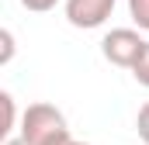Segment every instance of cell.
<instances>
[{
  "mask_svg": "<svg viewBox=\"0 0 149 145\" xmlns=\"http://www.w3.org/2000/svg\"><path fill=\"white\" fill-rule=\"evenodd\" d=\"M0 104H3V128H0V135L10 138V131H14V117H17V110H14V97H10V93H0Z\"/></svg>",
  "mask_w": 149,
  "mask_h": 145,
  "instance_id": "4",
  "label": "cell"
},
{
  "mask_svg": "<svg viewBox=\"0 0 149 145\" xmlns=\"http://www.w3.org/2000/svg\"><path fill=\"white\" fill-rule=\"evenodd\" d=\"M128 14L142 31H149V0H128Z\"/></svg>",
  "mask_w": 149,
  "mask_h": 145,
  "instance_id": "5",
  "label": "cell"
},
{
  "mask_svg": "<svg viewBox=\"0 0 149 145\" xmlns=\"http://www.w3.org/2000/svg\"><path fill=\"white\" fill-rule=\"evenodd\" d=\"M114 3H118V0H66V21H70L73 28H83V31L101 28V24L111 17Z\"/></svg>",
  "mask_w": 149,
  "mask_h": 145,
  "instance_id": "3",
  "label": "cell"
},
{
  "mask_svg": "<svg viewBox=\"0 0 149 145\" xmlns=\"http://www.w3.org/2000/svg\"><path fill=\"white\" fill-rule=\"evenodd\" d=\"M59 131H66V117L52 104H28V110L21 114V138L31 145H45Z\"/></svg>",
  "mask_w": 149,
  "mask_h": 145,
  "instance_id": "1",
  "label": "cell"
},
{
  "mask_svg": "<svg viewBox=\"0 0 149 145\" xmlns=\"http://www.w3.org/2000/svg\"><path fill=\"white\" fill-rule=\"evenodd\" d=\"M142 48H146V38L139 35L135 28H111V31L104 35V41H101L104 59H108L111 66H121V69H132V66L139 62Z\"/></svg>",
  "mask_w": 149,
  "mask_h": 145,
  "instance_id": "2",
  "label": "cell"
},
{
  "mask_svg": "<svg viewBox=\"0 0 149 145\" xmlns=\"http://www.w3.org/2000/svg\"><path fill=\"white\" fill-rule=\"evenodd\" d=\"M132 76H135L142 86H149V41H146V48H142V55H139V62L132 66Z\"/></svg>",
  "mask_w": 149,
  "mask_h": 145,
  "instance_id": "6",
  "label": "cell"
},
{
  "mask_svg": "<svg viewBox=\"0 0 149 145\" xmlns=\"http://www.w3.org/2000/svg\"><path fill=\"white\" fill-rule=\"evenodd\" d=\"M45 145H87V142H76L73 135H70V128H66V131H59V135H52V138H49Z\"/></svg>",
  "mask_w": 149,
  "mask_h": 145,
  "instance_id": "10",
  "label": "cell"
},
{
  "mask_svg": "<svg viewBox=\"0 0 149 145\" xmlns=\"http://www.w3.org/2000/svg\"><path fill=\"white\" fill-rule=\"evenodd\" d=\"M0 41H3V55H0V62H10V59H14V35H10V28L0 31Z\"/></svg>",
  "mask_w": 149,
  "mask_h": 145,
  "instance_id": "8",
  "label": "cell"
},
{
  "mask_svg": "<svg viewBox=\"0 0 149 145\" xmlns=\"http://www.w3.org/2000/svg\"><path fill=\"white\" fill-rule=\"evenodd\" d=\"M59 0H21V7L24 10H35V14H45V10H52Z\"/></svg>",
  "mask_w": 149,
  "mask_h": 145,
  "instance_id": "9",
  "label": "cell"
},
{
  "mask_svg": "<svg viewBox=\"0 0 149 145\" xmlns=\"http://www.w3.org/2000/svg\"><path fill=\"white\" fill-rule=\"evenodd\" d=\"M3 145H31V142H24V138L17 135V138H3Z\"/></svg>",
  "mask_w": 149,
  "mask_h": 145,
  "instance_id": "11",
  "label": "cell"
},
{
  "mask_svg": "<svg viewBox=\"0 0 149 145\" xmlns=\"http://www.w3.org/2000/svg\"><path fill=\"white\" fill-rule=\"evenodd\" d=\"M135 131H139V138L149 145V104H142L139 117H135Z\"/></svg>",
  "mask_w": 149,
  "mask_h": 145,
  "instance_id": "7",
  "label": "cell"
}]
</instances>
